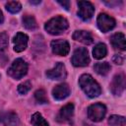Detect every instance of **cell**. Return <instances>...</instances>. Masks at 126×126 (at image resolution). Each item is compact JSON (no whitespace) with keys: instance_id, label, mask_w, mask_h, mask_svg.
<instances>
[{"instance_id":"6da1fadb","label":"cell","mask_w":126,"mask_h":126,"mask_svg":"<svg viewBox=\"0 0 126 126\" xmlns=\"http://www.w3.org/2000/svg\"><path fill=\"white\" fill-rule=\"evenodd\" d=\"M79 85L89 97H96L101 93L99 85L90 74H83L79 79Z\"/></svg>"},{"instance_id":"7a4b0ae2","label":"cell","mask_w":126,"mask_h":126,"mask_svg":"<svg viewBox=\"0 0 126 126\" xmlns=\"http://www.w3.org/2000/svg\"><path fill=\"white\" fill-rule=\"evenodd\" d=\"M69 27L68 21L62 17V16H57L54 17L52 19H50L49 21H47L44 25V29L45 31L53 35L56 34H60L63 32H65Z\"/></svg>"},{"instance_id":"3957f363","label":"cell","mask_w":126,"mask_h":126,"mask_svg":"<svg viewBox=\"0 0 126 126\" xmlns=\"http://www.w3.org/2000/svg\"><path fill=\"white\" fill-rule=\"evenodd\" d=\"M27 72H28V64L22 58L16 59L8 69V75L15 80L22 79L27 74Z\"/></svg>"},{"instance_id":"277c9868","label":"cell","mask_w":126,"mask_h":126,"mask_svg":"<svg viewBox=\"0 0 126 126\" xmlns=\"http://www.w3.org/2000/svg\"><path fill=\"white\" fill-rule=\"evenodd\" d=\"M72 64L75 67H85L88 66L90 63V56L89 51L85 47H79L77 48L72 56Z\"/></svg>"},{"instance_id":"5b68a950","label":"cell","mask_w":126,"mask_h":126,"mask_svg":"<svg viewBox=\"0 0 126 126\" xmlns=\"http://www.w3.org/2000/svg\"><path fill=\"white\" fill-rule=\"evenodd\" d=\"M106 113V107L102 103H94L88 108V116L92 121L99 122L101 121Z\"/></svg>"},{"instance_id":"8992f818","label":"cell","mask_w":126,"mask_h":126,"mask_svg":"<svg viewBox=\"0 0 126 126\" xmlns=\"http://www.w3.org/2000/svg\"><path fill=\"white\" fill-rule=\"evenodd\" d=\"M78 16L84 20V21H89L92 19L94 13V5L89 2V1H79L78 2Z\"/></svg>"},{"instance_id":"52a82bcc","label":"cell","mask_w":126,"mask_h":126,"mask_svg":"<svg viewBox=\"0 0 126 126\" xmlns=\"http://www.w3.org/2000/svg\"><path fill=\"white\" fill-rule=\"evenodd\" d=\"M96 23H97L98 29L102 32H107L109 31H111L115 27V24H116L115 20L105 13H101L98 15Z\"/></svg>"},{"instance_id":"ba28073f","label":"cell","mask_w":126,"mask_h":126,"mask_svg":"<svg viewBox=\"0 0 126 126\" xmlns=\"http://www.w3.org/2000/svg\"><path fill=\"white\" fill-rule=\"evenodd\" d=\"M51 49L56 55L66 56L70 51V45L65 39H54L51 41Z\"/></svg>"},{"instance_id":"9c48e42d","label":"cell","mask_w":126,"mask_h":126,"mask_svg":"<svg viewBox=\"0 0 126 126\" xmlns=\"http://www.w3.org/2000/svg\"><path fill=\"white\" fill-rule=\"evenodd\" d=\"M67 76L65 65L61 62H58L52 69L46 71V77L50 80H63Z\"/></svg>"},{"instance_id":"30bf717a","label":"cell","mask_w":126,"mask_h":126,"mask_svg":"<svg viewBox=\"0 0 126 126\" xmlns=\"http://www.w3.org/2000/svg\"><path fill=\"white\" fill-rule=\"evenodd\" d=\"M110 90L113 94L120 95L125 90V76L123 74H118L114 76L110 84Z\"/></svg>"},{"instance_id":"8fae6325","label":"cell","mask_w":126,"mask_h":126,"mask_svg":"<svg viewBox=\"0 0 126 126\" xmlns=\"http://www.w3.org/2000/svg\"><path fill=\"white\" fill-rule=\"evenodd\" d=\"M71 93V90H70V87L68 84L66 83H62V84H59L57 86H55L52 90V94H53V97L57 100H62V99H65L67 96H69Z\"/></svg>"},{"instance_id":"7c38bea8","label":"cell","mask_w":126,"mask_h":126,"mask_svg":"<svg viewBox=\"0 0 126 126\" xmlns=\"http://www.w3.org/2000/svg\"><path fill=\"white\" fill-rule=\"evenodd\" d=\"M28 40L29 36L24 32H18L14 36V50L16 52H22L24 51L28 46Z\"/></svg>"},{"instance_id":"4fadbf2b","label":"cell","mask_w":126,"mask_h":126,"mask_svg":"<svg viewBox=\"0 0 126 126\" xmlns=\"http://www.w3.org/2000/svg\"><path fill=\"white\" fill-rule=\"evenodd\" d=\"M73 114H74V104L73 103H68L60 109V111L57 115V121L66 122V121L71 119Z\"/></svg>"},{"instance_id":"5bb4252c","label":"cell","mask_w":126,"mask_h":126,"mask_svg":"<svg viewBox=\"0 0 126 126\" xmlns=\"http://www.w3.org/2000/svg\"><path fill=\"white\" fill-rule=\"evenodd\" d=\"M73 39L80 41V42L87 44V45L93 43V41H94L92 33L90 32H87V31H76L73 33Z\"/></svg>"},{"instance_id":"9a60e30c","label":"cell","mask_w":126,"mask_h":126,"mask_svg":"<svg viewBox=\"0 0 126 126\" xmlns=\"http://www.w3.org/2000/svg\"><path fill=\"white\" fill-rule=\"evenodd\" d=\"M110 42L114 48L125 50L126 49V41H125V35L122 32H116L110 37Z\"/></svg>"},{"instance_id":"2e32d148","label":"cell","mask_w":126,"mask_h":126,"mask_svg":"<svg viewBox=\"0 0 126 126\" xmlns=\"http://www.w3.org/2000/svg\"><path fill=\"white\" fill-rule=\"evenodd\" d=\"M1 121L5 126H18L19 125V117L18 114L13 112V111H9L4 113L1 116Z\"/></svg>"},{"instance_id":"e0dca14e","label":"cell","mask_w":126,"mask_h":126,"mask_svg":"<svg viewBox=\"0 0 126 126\" xmlns=\"http://www.w3.org/2000/svg\"><path fill=\"white\" fill-rule=\"evenodd\" d=\"M107 54V48L104 43H97L93 49V55L95 59H102Z\"/></svg>"},{"instance_id":"ac0fdd59","label":"cell","mask_w":126,"mask_h":126,"mask_svg":"<svg viewBox=\"0 0 126 126\" xmlns=\"http://www.w3.org/2000/svg\"><path fill=\"white\" fill-rule=\"evenodd\" d=\"M94 71L98 74V75H101V76H105L109 73L110 71V65L108 62H98V63H95L94 66Z\"/></svg>"},{"instance_id":"d6986e66","label":"cell","mask_w":126,"mask_h":126,"mask_svg":"<svg viewBox=\"0 0 126 126\" xmlns=\"http://www.w3.org/2000/svg\"><path fill=\"white\" fill-rule=\"evenodd\" d=\"M31 123L33 126H49L48 122L42 117V115L39 112H35L32 115Z\"/></svg>"},{"instance_id":"ffe728a7","label":"cell","mask_w":126,"mask_h":126,"mask_svg":"<svg viewBox=\"0 0 126 126\" xmlns=\"http://www.w3.org/2000/svg\"><path fill=\"white\" fill-rule=\"evenodd\" d=\"M23 25L28 30H34L37 27L36 21L33 18V16H32V15H25L23 17Z\"/></svg>"},{"instance_id":"44dd1931","label":"cell","mask_w":126,"mask_h":126,"mask_svg":"<svg viewBox=\"0 0 126 126\" xmlns=\"http://www.w3.org/2000/svg\"><path fill=\"white\" fill-rule=\"evenodd\" d=\"M125 122V117L120 115H111L108 119V124L110 126H124Z\"/></svg>"},{"instance_id":"7402d4cb","label":"cell","mask_w":126,"mask_h":126,"mask_svg":"<svg viewBox=\"0 0 126 126\" xmlns=\"http://www.w3.org/2000/svg\"><path fill=\"white\" fill-rule=\"evenodd\" d=\"M6 9L7 11H9L12 14H16L18 12L21 11L22 9V5L20 2L18 1H9L8 3H6Z\"/></svg>"},{"instance_id":"603a6c76","label":"cell","mask_w":126,"mask_h":126,"mask_svg":"<svg viewBox=\"0 0 126 126\" xmlns=\"http://www.w3.org/2000/svg\"><path fill=\"white\" fill-rule=\"evenodd\" d=\"M8 48V34L0 32V55L3 54Z\"/></svg>"},{"instance_id":"cb8c5ba5","label":"cell","mask_w":126,"mask_h":126,"mask_svg":"<svg viewBox=\"0 0 126 126\" xmlns=\"http://www.w3.org/2000/svg\"><path fill=\"white\" fill-rule=\"evenodd\" d=\"M34 97H35L36 101H38L39 103H47L48 102V99H47V96H46V93L42 89L37 90L34 93Z\"/></svg>"},{"instance_id":"d4e9b609","label":"cell","mask_w":126,"mask_h":126,"mask_svg":"<svg viewBox=\"0 0 126 126\" xmlns=\"http://www.w3.org/2000/svg\"><path fill=\"white\" fill-rule=\"evenodd\" d=\"M31 88H32V84L29 81H27V82H24L18 86V92L21 94H26L31 90Z\"/></svg>"},{"instance_id":"484cf974","label":"cell","mask_w":126,"mask_h":126,"mask_svg":"<svg viewBox=\"0 0 126 126\" xmlns=\"http://www.w3.org/2000/svg\"><path fill=\"white\" fill-rule=\"evenodd\" d=\"M57 2H58L65 10H69V9H70V1H68V0H63V1L58 0Z\"/></svg>"},{"instance_id":"4316f807","label":"cell","mask_w":126,"mask_h":126,"mask_svg":"<svg viewBox=\"0 0 126 126\" xmlns=\"http://www.w3.org/2000/svg\"><path fill=\"white\" fill-rule=\"evenodd\" d=\"M112 60H113V62L114 63H116V64H122L123 63V57L121 56V55H114L113 56V58H112Z\"/></svg>"},{"instance_id":"83f0119b","label":"cell","mask_w":126,"mask_h":126,"mask_svg":"<svg viewBox=\"0 0 126 126\" xmlns=\"http://www.w3.org/2000/svg\"><path fill=\"white\" fill-rule=\"evenodd\" d=\"M3 20H4V18H3V14H2V11L0 10V24L3 23Z\"/></svg>"},{"instance_id":"f1b7e54d","label":"cell","mask_w":126,"mask_h":126,"mask_svg":"<svg viewBox=\"0 0 126 126\" xmlns=\"http://www.w3.org/2000/svg\"><path fill=\"white\" fill-rule=\"evenodd\" d=\"M30 3H31V4H39V3H40V0H37V1H32V0H31Z\"/></svg>"}]
</instances>
